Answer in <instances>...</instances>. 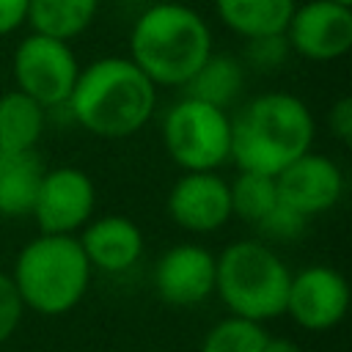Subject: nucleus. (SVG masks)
<instances>
[{"mask_svg":"<svg viewBox=\"0 0 352 352\" xmlns=\"http://www.w3.org/2000/svg\"><path fill=\"white\" fill-rule=\"evenodd\" d=\"M327 126H330V135L341 146H349L352 143V99L349 96H341V99H336L330 104Z\"/></svg>","mask_w":352,"mask_h":352,"instance_id":"obj_25","label":"nucleus"},{"mask_svg":"<svg viewBox=\"0 0 352 352\" xmlns=\"http://www.w3.org/2000/svg\"><path fill=\"white\" fill-rule=\"evenodd\" d=\"M22 314H25V305L16 294V286H14L11 275L0 272V344H6L16 333V327L22 322Z\"/></svg>","mask_w":352,"mask_h":352,"instance_id":"obj_24","label":"nucleus"},{"mask_svg":"<svg viewBox=\"0 0 352 352\" xmlns=\"http://www.w3.org/2000/svg\"><path fill=\"white\" fill-rule=\"evenodd\" d=\"M44 170L38 151L0 148V217L14 220L30 214Z\"/></svg>","mask_w":352,"mask_h":352,"instance_id":"obj_15","label":"nucleus"},{"mask_svg":"<svg viewBox=\"0 0 352 352\" xmlns=\"http://www.w3.org/2000/svg\"><path fill=\"white\" fill-rule=\"evenodd\" d=\"M245 69L248 66L242 63V58L231 52H212L182 91L184 96L228 110L245 88Z\"/></svg>","mask_w":352,"mask_h":352,"instance_id":"obj_17","label":"nucleus"},{"mask_svg":"<svg viewBox=\"0 0 352 352\" xmlns=\"http://www.w3.org/2000/svg\"><path fill=\"white\" fill-rule=\"evenodd\" d=\"M214 52L212 25L187 3L160 0L143 8L129 28V60L157 88H184Z\"/></svg>","mask_w":352,"mask_h":352,"instance_id":"obj_2","label":"nucleus"},{"mask_svg":"<svg viewBox=\"0 0 352 352\" xmlns=\"http://www.w3.org/2000/svg\"><path fill=\"white\" fill-rule=\"evenodd\" d=\"M292 270L264 239H236L214 256V294L228 314L270 322L283 316Z\"/></svg>","mask_w":352,"mask_h":352,"instance_id":"obj_5","label":"nucleus"},{"mask_svg":"<svg viewBox=\"0 0 352 352\" xmlns=\"http://www.w3.org/2000/svg\"><path fill=\"white\" fill-rule=\"evenodd\" d=\"M278 201L308 220L316 214L330 212L341 198H344V170L338 168L336 160L319 151H305L297 160H292L278 176Z\"/></svg>","mask_w":352,"mask_h":352,"instance_id":"obj_12","label":"nucleus"},{"mask_svg":"<svg viewBox=\"0 0 352 352\" xmlns=\"http://www.w3.org/2000/svg\"><path fill=\"white\" fill-rule=\"evenodd\" d=\"M228 192H231V214L250 226H256L278 204L275 176H264L253 170H239L236 179L228 182Z\"/></svg>","mask_w":352,"mask_h":352,"instance_id":"obj_20","label":"nucleus"},{"mask_svg":"<svg viewBox=\"0 0 352 352\" xmlns=\"http://www.w3.org/2000/svg\"><path fill=\"white\" fill-rule=\"evenodd\" d=\"M8 275L25 311L63 316L88 294L94 270L77 242V234H38L16 253Z\"/></svg>","mask_w":352,"mask_h":352,"instance_id":"obj_4","label":"nucleus"},{"mask_svg":"<svg viewBox=\"0 0 352 352\" xmlns=\"http://www.w3.org/2000/svg\"><path fill=\"white\" fill-rule=\"evenodd\" d=\"M314 138L311 107L294 94L267 91L231 116V162L236 170L278 176L292 160L311 151Z\"/></svg>","mask_w":352,"mask_h":352,"instance_id":"obj_3","label":"nucleus"},{"mask_svg":"<svg viewBox=\"0 0 352 352\" xmlns=\"http://www.w3.org/2000/svg\"><path fill=\"white\" fill-rule=\"evenodd\" d=\"M80 74V60L69 41L28 33L11 55L14 88L36 99L44 110L66 107Z\"/></svg>","mask_w":352,"mask_h":352,"instance_id":"obj_7","label":"nucleus"},{"mask_svg":"<svg viewBox=\"0 0 352 352\" xmlns=\"http://www.w3.org/2000/svg\"><path fill=\"white\" fill-rule=\"evenodd\" d=\"M165 212L179 228H184L190 234L220 231L234 217L228 179H223L220 170L182 173L168 190Z\"/></svg>","mask_w":352,"mask_h":352,"instance_id":"obj_11","label":"nucleus"},{"mask_svg":"<svg viewBox=\"0 0 352 352\" xmlns=\"http://www.w3.org/2000/svg\"><path fill=\"white\" fill-rule=\"evenodd\" d=\"M28 25V0H0V38Z\"/></svg>","mask_w":352,"mask_h":352,"instance_id":"obj_26","label":"nucleus"},{"mask_svg":"<svg viewBox=\"0 0 352 352\" xmlns=\"http://www.w3.org/2000/svg\"><path fill=\"white\" fill-rule=\"evenodd\" d=\"M168 160L187 170H220L231 162V116L192 96L173 102L160 121Z\"/></svg>","mask_w":352,"mask_h":352,"instance_id":"obj_6","label":"nucleus"},{"mask_svg":"<svg viewBox=\"0 0 352 352\" xmlns=\"http://www.w3.org/2000/svg\"><path fill=\"white\" fill-rule=\"evenodd\" d=\"M99 11V0H28V25L33 33L72 41L82 36Z\"/></svg>","mask_w":352,"mask_h":352,"instance_id":"obj_19","label":"nucleus"},{"mask_svg":"<svg viewBox=\"0 0 352 352\" xmlns=\"http://www.w3.org/2000/svg\"><path fill=\"white\" fill-rule=\"evenodd\" d=\"M66 110L88 135L124 140L154 118L157 85L126 55H104L80 66Z\"/></svg>","mask_w":352,"mask_h":352,"instance_id":"obj_1","label":"nucleus"},{"mask_svg":"<svg viewBox=\"0 0 352 352\" xmlns=\"http://www.w3.org/2000/svg\"><path fill=\"white\" fill-rule=\"evenodd\" d=\"M96 209L94 179L74 165L47 168L30 209L38 234H77Z\"/></svg>","mask_w":352,"mask_h":352,"instance_id":"obj_8","label":"nucleus"},{"mask_svg":"<svg viewBox=\"0 0 352 352\" xmlns=\"http://www.w3.org/2000/svg\"><path fill=\"white\" fill-rule=\"evenodd\" d=\"M154 289L173 308H192L214 294V253L198 242L162 250L154 264Z\"/></svg>","mask_w":352,"mask_h":352,"instance_id":"obj_13","label":"nucleus"},{"mask_svg":"<svg viewBox=\"0 0 352 352\" xmlns=\"http://www.w3.org/2000/svg\"><path fill=\"white\" fill-rule=\"evenodd\" d=\"M270 333L264 330L261 322H250L242 316L228 314L226 319L214 322L204 341L201 352H264Z\"/></svg>","mask_w":352,"mask_h":352,"instance_id":"obj_21","label":"nucleus"},{"mask_svg":"<svg viewBox=\"0 0 352 352\" xmlns=\"http://www.w3.org/2000/svg\"><path fill=\"white\" fill-rule=\"evenodd\" d=\"M289 55H292V50H289L286 36L283 33H272V36L248 38L242 63L256 69V72H278L289 60Z\"/></svg>","mask_w":352,"mask_h":352,"instance_id":"obj_23","label":"nucleus"},{"mask_svg":"<svg viewBox=\"0 0 352 352\" xmlns=\"http://www.w3.org/2000/svg\"><path fill=\"white\" fill-rule=\"evenodd\" d=\"M349 311V283L330 264H311L289 278L286 311L289 319L311 333L333 330Z\"/></svg>","mask_w":352,"mask_h":352,"instance_id":"obj_9","label":"nucleus"},{"mask_svg":"<svg viewBox=\"0 0 352 352\" xmlns=\"http://www.w3.org/2000/svg\"><path fill=\"white\" fill-rule=\"evenodd\" d=\"M264 352H305L297 341H292V338H267V346H264Z\"/></svg>","mask_w":352,"mask_h":352,"instance_id":"obj_27","label":"nucleus"},{"mask_svg":"<svg viewBox=\"0 0 352 352\" xmlns=\"http://www.w3.org/2000/svg\"><path fill=\"white\" fill-rule=\"evenodd\" d=\"M283 36L289 50L305 60H338L352 50V8L333 0L297 3Z\"/></svg>","mask_w":352,"mask_h":352,"instance_id":"obj_10","label":"nucleus"},{"mask_svg":"<svg viewBox=\"0 0 352 352\" xmlns=\"http://www.w3.org/2000/svg\"><path fill=\"white\" fill-rule=\"evenodd\" d=\"M297 0H214L217 19L239 38L283 33Z\"/></svg>","mask_w":352,"mask_h":352,"instance_id":"obj_16","label":"nucleus"},{"mask_svg":"<svg viewBox=\"0 0 352 352\" xmlns=\"http://www.w3.org/2000/svg\"><path fill=\"white\" fill-rule=\"evenodd\" d=\"M308 223L311 220L305 214H300L278 201L275 209L267 212L256 223V231H258V239H264L267 245H283V242H297L308 231Z\"/></svg>","mask_w":352,"mask_h":352,"instance_id":"obj_22","label":"nucleus"},{"mask_svg":"<svg viewBox=\"0 0 352 352\" xmlns=\"http://www.w3.org/2000/svg\"><path fill=\"white\" fill-rule=\"evenodd\" d=\"M47 124V110L28 94L11 88L0 94V148L36 151Z\"/></svg>","mask_w":352,"mask_h":352,"instance_id":"obj_18","label":"nucleus"},{"mask_svg":"<svg viewBox=\"0 0 352 352\" xmlns=\"http://www.w3.org/2000/svg\"><path fill=\"white\" fill-rule=\"evenodd\" d=\"M77 242H80L91 270H102L110 275L132 270L146 250L140 226L126 214L91 217L80 228Z\"/></svg>","mask_w":352,"mask_h":352,"instance_id":"obj_14","label":"nucleus"},{"mask_svg":"<svg viewBox=\"0 0 352 352\" xmlns=\"http://www.w3.org/2000/svg\"><path fill=\"white\" fill-rule=\"evenodd\" d=\"M333 3H341V6H349L352 8V0H333Z\"/></svg>","mask_w":352,"mask_h":352,"instance_id":"obj_28","label":"nucleus"}]
</instances>
